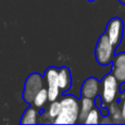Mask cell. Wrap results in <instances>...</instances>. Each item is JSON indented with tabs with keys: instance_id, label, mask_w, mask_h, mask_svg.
Returning a JSON list of instances; mask_svg holds the SVG:
<instances>
[{
	"instance_id": "cell-12",
	"label": "cell",
	"mask_w": 125,
	"mask_h": 125,
	"mask_svg": "<svg viewBox=\"0 0 125 125\" xmlns=\"http://www.w3.org/2000/svg\"><path fill=\"white\" fill-rule=\"evenodd\" d=\"M61 102H51L49 107L47 108V110H44L42 113H40L39 117H45L47 119H49V123H54L56 117L60 114L61 112Z\"/></svg>"
},
{
	"instance_id": "cell-2",
	"label": "cell",
	"mask_w": 125,
	"mask_h": 125,
	"mask_svg": "<svg viewBox=\"0 0 125 125\" xmlns=\"http://www.w3.org/2000/svg\"><path fill=\"white\" fill-rule=\"evenodd\" d=\"M119 82L111 72L105 74L101 80L100 97L102 107H107L112 102L116 101L119 96ZM101 107V108H102Z\"/></svg>"
},
{
	"instance_id": "cell-14",
	"label": "cell",
	"mask_w": 125,
	"mask_h": 125,
	"mask_svg": "<svg viewBox=\"0 0 125 125\" xmlns=\"http://www.w3.org/2000/svg\"><path fill=\"white\" fill-rule=\"evenodd\" d=\"M49 101V95H48V89H47V86L45 85L38 93L37 95L35 96L34 100H33V103L31 104V105H33L34 107H36L37 109H41L45 104L46 103Z\"/></svg>"
},
{
	"instance_id": "cell-17",
	"label": "cell",
	"mask_w": 125,
	"mask_h": 125,
	"mask_svg": "<svg viewBox=\"0 0 125 125\" xmlns=\"http://www.w3.org/2000/svg\"><path fill=\"white\" fill-rule=\"evenodd\" d=\"M118 1H119V2L121 3V4H123V5H125V0H118Z\"/></svg>"
},
{
	"instance_id": "cell-10",
	"label": "cell",
	"mask_w": 125,
	"mask_h": 125,
	"mask_svg": "<svg viewBox=\"0 0 125 125\" xmlns=\"http://www.w3.org/2000/svg\"><path fill=\"white\" fill-rule=\"evenodd\" d=\"M95 105H96L95 104V100L85 98V97H81V99H80V112H79V117H78L77 122L84 124V121H85L87 115L93 109V107Z\"/></svg>"
},
{
	"instance_id": "cell-11",
	"label": "cell",
	"mask_w": 125,
	"mask_h": 125,
	"mask_svg": "<svg viewBox=\"0 0 125 125\" xmlns=\"http://www.w3.org/2000/svg\"><path fill=\"white\" fill-rule=\"evenodd\" d=\"M40 116L39 109L34 107L33 105H29L23 112L20 123L21 124H36L38 123V119Z\"/></svg>"
},
{
	"instance_id": "cell-1",
	"label": "cell",
	"mask_w": 125,
	"mask_h": 125,
	"mask_svg": "<svg viewBox=\"0 0 125 125\" xmlns=\"http://www.w3.org/2000/svg\"><path fill=\"white\" fill-rule=\"evenodd\" d=\"M61 102V112L56 117L55 124L77 123L80 112V100L72 95H63Z\"/></svg>"
},
{
	"instance_id": "cell-13",
	"label": "cell",
	"mask_w": 125,
	"mask_h": 125,
	"mask_svg": "<svg viewBox=\"0 0 125 125\" xmlns=\"http://www.w3.org/2000/svg\"><path fill=\"white\" fill-rule=\"evenodd\" d=\"M108 115L111 119V122L114 124H123L122 123V114H121V109L119 106V104L116 101L112 102L108 106Z\"/></svg>"
},
{
	"instance_id": "cell-16",
	"label": "cell",
	"mask_w": 125,
	"mask_h": 125,
	"mask_svg": "<svg viewBox=\"0 0 125 125\" xmlns=\"http://www.w3.org/2000/svg\"><path fill=\"white\" fill-rule=\"evenodd\" d=\"M117 102L119 104L121 114H122V123L125 124V90H123L121 93H119Z\"/></svg>"
},
{
	"instance_id": "cell-5",
	"label": "cell",
	"mask_w": 125,
	"mask_h": 125,
	"mask_svg": "<svg viewBox=\"0 0 125 125\" xmlns=\"http://www.w3.org/2000/svg\"><path fill=\"white\" fill-rule=\"evenodd\" d=\"M123 30H124V22L118 17L111 18L105 27V33L109 38L112 45L116 48L122 41L123 37Z\"/></svg>"
},
{
	"instance_id": "cell-18",
	"label": "cell",
	"mask_w": 125,
	"mask_h": 125,
	"mask_svg": "<svg viewBox=\"0 0 125 125\" xmlns=\"http://www.w3.org/2000/svg\"><path fill=\"white\" fill-rule=\"evenodd\" d=\"M89 2H93V1H95V0H88Z\"/></svg>"
},
{
	"instance_id": "cell-7",
	"label": "cell",
	"mask_w": 125,
	"mask_h": 125,
	"mask_svg": "<svg viewBox=\"0 0 125 125\" xmlns=\"http://www.w3.org/2000/svg\"><path fill=\"white\" fill-rule=\"evenodd\" d=\"M110 72L117 79L120 85L125 83V52L115 54L111 62Z\"/></svg>"
},
{
	"instance_id": "cell-8",
	"label": "cell",
	"mask_w": 125,
	"mask_h": 125,
	"mask_svg": "<svg viewBox=\"0 0 125 125\" xmlns=\"http://www.w3.org/2000/svg\"><path fill=\"white\" fill-rule=\"evenodd\" d=\"M100 90H101V81H99L94 76H90L82 83L80 89L81 97L94 100L98 95H100Z\"/></svg>"
},
{
	"instance_id": "cell-4",
	"label": "cell",
	"mask_w": 125,
	"mask_h": 125,
	"mask_svg": "<svg viewBox=\"0 0 125 125\" xmlns=\"http://www.w3.org/2000/svg\"><path fill=\"white\" fill-rule=\"evenodd\" d=\"M45 78L39 73L33 72L28 75L24 82V87L22 91V99L23 101L31 104L37 93L45 86Z\"/></svg>"
},
{
	"instance_id": "cell-6",
	"label": "cell",
	"mask_w": 125,
	"mask_h": 125,
	"mask_svg": "<svg viewBox=\"0 0 125 125\" xmlns=\"http://www.w3.org/2000/svg\"><path fill=\"white\" fill-rule=\"evenodd\" d=\"M59 68L56 66H49L44 72V78L46 81V86L48 89L49 102H54L58 99L60 93L59 88Z\"/></svg>"
},
{
	"instance_id": "cell-3",
	"label": "cell",
	"mask_w": 125,
	"mask_h": 125,
	"mask_svg": "<svg viewBox=\"0 0 125 125\" xmlns=\"http://www.w3.org/2000/svg\"><path fill=\"white\" fill-rule=\"evenodd\" d=\"M115 49L106 33L104 32L99 37L95 48V59L97 62L101 65L111 64L115 56Z\"/></svg>"
},
{
	"instance_id": "cell-9",
	"label": "cell",
	"mask_w": 125,
	"mask_h": 125,
	"mask_svg": "<svg viewBox=\"0 0 125 125\" xmlns=\"http://www.w3.org/2000/svg\"><path fill=\"white\" fill-rule=\"evenodd\" d=\"M58 79H59V88H60V93L63 95L66 91H68L71 87L72 84V79H71V73L68 67L66 66H62L59 68V74H58Z\"/></svg>"
},
{
	"instance_id": "cell-15",
	"label": "cell",
	"mask_w": 125,
	"mask_h": 125,
	"mask_svg": "<svg viewBox=\"0 0 125 125\" xmlns=\"http://www.w3.org/2000/svg\"><path fill=\"white\" fill-rule=\"evenodd\" d=\"M102 117H103V114H102L100 107L95 105L93 107V109L89 112V114L87 115V117L84 121V124H99V123H101Z\"/></svg>"
}]
</instances>
